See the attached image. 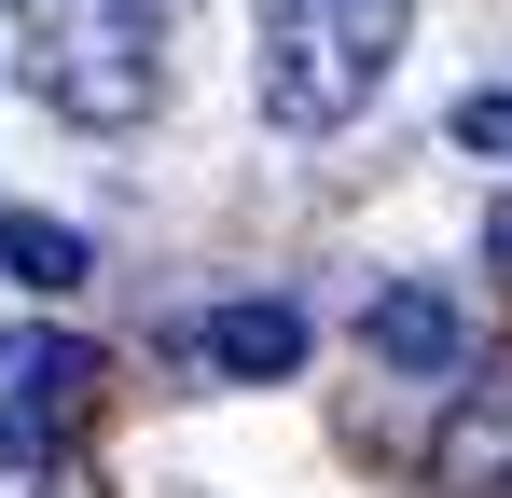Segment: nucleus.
Wrapping results in <instances>:
<instances>
[{"label":"nucleus","instance_id":"f257e3e1","mask_svg":"<svg viewBox=\"0 0 512 498\" xmlns=\"http://www.w3.org/2000/svg\"><path fill=\"white\" fill-rule=\"evenodd\" d=\"M402 42H416V0H263L250 14V97H263V125H291V139L360 125L374 83L402 70Z\"/></svg>","mask_w":512,"mask_h":498},{"label":"nucleus","instance_id":"f03ea898","mask_svg":"<svg viewBox=\"0 0 512 498\" xmlns=\"http://www.w3.org/2000/svg\"><path fill=\"white\" fill-rule=\"evenodd\" d=\"M14 56L56 125L125 139L167 97V0H14Z\"/></svg>","mask_w":512,"mask_h":498},{"label":"nucleus","instance_id":"7ed1b4c3","mask_svg":"<svg viewBox=\"0 0 512 498\" xmlns=\"http://www.w3.org/2000/svg\"><path fill=\"white\" fill-rule=\"evenodd\" d=\"M0 374H14V402H0V471H42V457L97 415V388H111L84 332H14V346H0Z\"/></svg>","mask_w":512,"mask_h":498},{"label":"nucleus","instance_id":"20e7f679","mask_svg":"<svg viewBox=\"0 0 512 498\" xmlns=\"http://www.w3.org/2000/svg\"><path fill=\"white\" fill-rule=\"evenodd\" d=\"M194 360L236 374V388H277V374H305V319L291 305H208L194 319Z\"/></svg>","mask_w":512,"mask_h":498},{"label":"nucleus","instance_id":"39448f33","mask_svg":"<svg viewBox=\"0 0 512 498\" xmlns=\"http://www.w3.org/2000/svg\"><path fill=\"white\" fill-rule=\"evenodd\" d=\"M374 360H388V374H457V305H443V291H374Z\"/></svg>","mask_w":512,"mask_h":498},{"label":"nucleus","instance_id":"423d86ee","mask_svg":"<svg viewBox=\"0 0 512 498\" xmlns=\"http://www.w3.org/2000/svg\"><path fill=\"white\" fill-rule=\"evenodd\" d=\"M0 263H14L28 291H84V236H70V222H42V208H14V222H0Z\"/></svg>","mask_w":512,"mask_h":498},{"label":"nucleus","instance_id":"0eeeda50","mask_svg":"<svg viewBox=\"0 0 512 498\" xmlns=\"http://www.w3.org/2000/svg\"><path fill=\"white\" fill-rule=\"evenodd\" d=\"M457 139L471 153H512V97H457Z\"/></svg>","mask_w":512,"mask_h":498},{"label":"nucleus","instance_id":"6e6552de","mask_svg":"<svg viewBox=\"0 0 512 498\" xmlns=\"http://www.w3.org/2000/svg\"><path fill=\"white\" fill-rule=\"evenodd\" d=\"M485 263H499V277H512V194H499V208H485Z\"/></svg>","mask_w":512,"mask_h":498},{"label":"nucleus","instance_id":"1a4fd4ad","mask_svg":"<svg viewBox=\"0 0 512 498\" xmlns=\"http://www.w3.org/2000/svg\"><path fill=\"white\" fill-rule=\"evenodd\" d=\"M56 498H97V485H84V471H56Z\"/></svg>","mask_w":512,"mask_h":498}]
</instances>
